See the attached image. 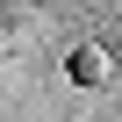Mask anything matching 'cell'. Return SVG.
Here are the masks:
<instances>
[{
	"label": "cell",
	"mask_w": 122,
	"mask_h": 122,
	"mask_svg": "<svg viewBox=\"0 0 122 122\" xmlns=\"http://www.w3.org/2000/svg\"><path fill=\"white\" fill-rule=\"evenodd\" d=\"M101 72H108L101 50H72V79H101Z\"/></svg>",
	"instance_id": "obj_1"
}]
</instances>
